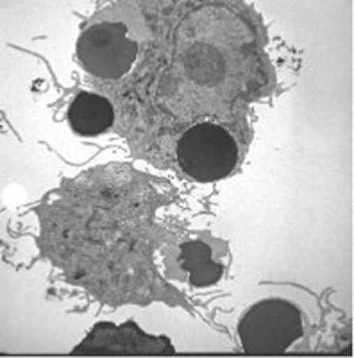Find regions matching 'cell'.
Here are the masks:
<instances>
[{
  "instance_id": "6da1fadb",
  "label": "cell",
  "mask_w": 354,
  "mask_h": 358,
  "mask_svg": "<svg viewBox=\"0 0 354 358\" xmlns=\"http://www.w3.org/2000/svg\"><path fill=\"white\" fill-rule=\"evenodd\" d=\"M177 162L196 181H219L233 172L238 151L233 134L215 124H197L177 142Z\"/></svg>"
},
{
  "instance_id": "3957f363",
  "label": "cell",
  "mask_w": 354,
  "mask_h": 358,
  "mask_svg": "<svg viewBox=\"0 0 354 358\" xmlns=\"http://www.w3.org/2000/svg\"><path fill=\"white\" fill-rule=\"evenodd\" d=\"M138 45L120 22H101L88 27L78 41V57L86 72L101 79H120L136 59Z\"/></svg>"
},
{
  "instance_id": "7a4b0ae2",
  "label": "cell",
  "mask_w": 354,
  "mask_h": 358,
  "mask_svg": "<svg viewBox=\"0 0 354 358\" xmlns=\"http://www.w3.org/2000/svg\"><path fill=\"white\" fill-rule=\"evenodd\" d=\"M238 334L247 353H283L302 335L301 313L292 303L267 299L245 313Z\"/></svg>"
},
{
  "instance_id": "5b68a950",
  "label": "cell",
  "mask_w": 354,
  "mask_h": 358,
  "mask_svg": "<svg viewBox=\"0 0 354 358\" xmlns=\"http://www.w3.org/2000/svg\"><path fill=\"white\" fill-rule=\"evenodd\" d=\"M181 262L196 287H208L222 276V265L212 260V251L202 242H188L181 248Z\"/></svg>"
},
{
  "instance_id": "277c9868",
  "label": "cell",
  "mask_w": 354,
  "mask_h": 358,
  "mask_svg": "<svg viewBox=\"0 0 354 358\" xmlns=\"http://www.w3.org/2000/svg\"><path fill=\"white\" fill-rule=\"evenodd\" d=\"M113 106L106 97L81 92L68 110V122L81 136H97L106 133L113 124Z\"/></svg>"
}]
</instances>
